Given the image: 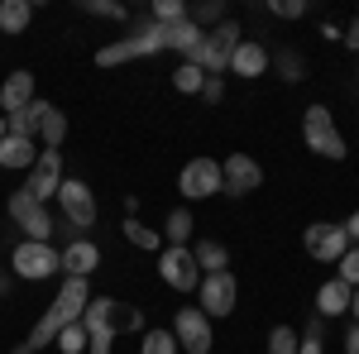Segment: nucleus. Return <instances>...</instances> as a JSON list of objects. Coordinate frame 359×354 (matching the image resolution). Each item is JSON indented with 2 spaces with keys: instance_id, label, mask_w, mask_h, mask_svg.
Wrapping results in <instances>:
<instances>
[{
  "instance_id": "nucleus-1",
  "label": "nucleus",
  "mask_w": 359,
  "mask_h": 354,
  "mask_svg": "<svg viewBox=\"0 0 359 354\" xmlns=\"http://www.w3.org/2000/svg\"><path fill=\"white\" fill-rule=\"evenodd\" d=\"M201 34H206V29H196L192 20H182V25H154V20H144L130 39L106 43V48L96 53V62H101V67H115V62H135V57H149V53H182V57H192L196 43H201Z\"/></svg>"
},
{
  "instance_id": "nucleus-2",
  "label": "nucleus",
  "mask_w": 359,
  "mask_h": 354,
  "mask_svg": "<svg viewBox=\"0 0 359 354\" xmlns=\"http://www.w3.org/2000/svg\"><path fill=\"white\" fill-rule=\"evenodd\" d=\"M86 301H91V282H86V278H62V287H57V297L48 301V311L39 316V326L29 330L10 354H39V350H48L67 326H77V321H82Z\"/></svg>"
},
{
  "instance_id": "nucleus-3",
  "label": "nucleus",
  "mask_w": 359,
  "mask_h": 354,
  "mask_svg": "<svg viewBox=\"0 0 359 354\" xmlns=\"http://www.w3.org/2000/svg\"><path fill=\"white\" fill-rule=\"evenodd\" d=\"M82 330L86 335H96V330H106V335H130V330H144V316H139V306H130V301L91 297L86 311H82Z\"/></svg>"
},
{
  "instance_id": "nucleus-4",
  "label": "nucleus",
  "mask_w": 359,
  "mask_h": 354,
  "mask_svg": "<svg viewBox=\"0 0 359 354\" xmlns=\"http://www.w3.org/2000/svg\"><path fill=\"white\" fill-rule=\"evenodd\" d=\"M235 48H240V25H235V20H221L211 34H201V43H196V53L187 57V62L201 67L206 77H221V72H230Z\"/></svg>"
},
{
  "instance_id": "nucleus-5",
  "label": "nucleus",
  "mask_w": 359,
  "mask_h": 354,
  "mask_svg": "<svg viewBox=\"0 0 359 354\" xmlns=\"http://www.w3.org/2000/svg\"><path fill=\"white\" fill-rule=\"evenodd\" d=\"M302 139H306V149L321 154V158H345V135L335 130V115L326 106H306Z\"/></svg>"
},
{
  "instance_id": "nucleus-6",
  "label": "nucleus",
  "mask_w": 359,
  "mask_h": 354,
  "mask_svg": "<svg viewBox=\"0 0 359 354\" xmlns=\"http://www.w3.org/2000/svg\"><path fill=\"white\" fill-rule=\"evenodd\" d=\"M10 264H15V273H20V278H29V282H48V278H57V273H62V259H57V249H53V245H39V240H25V245H15Z\"/></svg>"
},
{
  "instance_id": "nucleus-7",
  "label": "nucleus",
  "mask_w": 359,
  "mask_h": 354,
  "mask_svg": "<svg viewBox=\"0 0 359 354\" xmlns=\"http://www.w3.org/2000/svg\"><path fill=\"white\" fill-rule=\"evenodd\" d=\"M10 220H15V225L25 230L29 240H39V245H48V240L57 235V225H53V216L43 211V201H34L25 187L10 196Z\"/></svg>"
},
{
  "instance_id": "nucleus-8",
  "label": "nucleus",
  "mask_w": 359,
  "mask_h": 354,
  "mask_svg": "<svg viewBox=\"0 0 359 354\" xmlns=\"http://www.w3.org/2000/svg\"><path fill=\"white\" fill-rule=\"evenodd\" d=\"M172 340H177V350H187V354H211V350H216V340H211V321H206L201 306H182V311H177V321H172Z\"/></svg>"
},
{
  "instance_id": "nucleus-9",
  "label": "nucleus",
  "mask_w": 359,
  "mask_h": 354,
  "mask_svg": "<svg viewBox=\"0 0 359 354\" xmlns=\"http://www.w3.org/2000/svg\"><path fill=\"white\" fill-rule=\"evenodd\" d=\"M196 297H201V311H206V321L211 316H230L235 311V297H240V282H235V273H206L201 278V287H196Z\"/></svg>"
},
{
  "instance_id": "nucleus-10",
  "label": "nucleus",
  "mask_w": 359,
  "mask_h": 354,
  "mask_svg": "<svg viewBox=\"0 0 359 354\" xmlns=\"http://www.w3.org/2000/svg\"><path fill=\"white\" fill-rule=\"evenodd\" d=\"M158 273H163L168 287H177V292H192V287H201V268H196L192 259V245H172L158 254Z\"/></svg>"
},
{
  "instance_id": "nucleus-11",
  "label": "nucleus",
  "mask_w": 359,
  "mask_h": 354,
  "mask_svg": "<svg viewBox=\"0 0 359 354\" xmlns=\"http://www.w3.org/2000/svg\"><path fill=\"white\" fill-rule=\"evenodd\" d=\"M57 201H62L67 225H77V230H91V225H96V196H91V187H86L82 177H62Z\"/></svg>"
},
{
  "instance_id": "nucleus-12",
  "label": "nucleus",
  "mask_w": 359,
  "mask_h": 354,
  "mask_svg": "<svg viewBox=\"0 0 359 354\" xmlns=\"http://www.w3.org/2000/svg\"><path fill=\"white\" fill-rule=\"evenodd\" d=\"M177 187H182L187 201H206V196H216V191H221V163H216V158H192V163L182 168Z\"/></svg>"
},
{
  "instance_id": "nucleus-13",
  "label": "nucleus",
  "mask_w": 359,
  "mask_h": 354,
  "mask_svg": "<svg viewBox=\"0 0 359 354\" xmlns=\"http://www.w3.org/2000/svg\"><path fill=\"white\" fill-rule=\"evenodd\" d=\"M302 245L311 259H321V264H340V254L350 249V240H345V230L340 225H331V220H316V225H306Z\"/></svg>"
},
{
  "instance_id": "nucleus-14",
  "label": "nucleus",
  "mask_w": 359,
  "mask_h": 354,
  "mask_svg": "<svg viewBox=\"0 0 359 354\" xmlns=\"http://www.w3.org/2000/svg\"><path fill=\"white\" fill-rule=\"evenodd\" d=\"M259 182H264V168L249 154H230L221 163V191H230V196H249V191H259Z\"/></svg>"
},
{
  "instance_id": "nucleus-15",
  "label": "nucleus",
  "mask_w": 359,
  "mask_h": 354,
  "mask_svg": "<svg viewBox=\"0 0 359 354\" xmlns=\"http://www.w3.org/2000/svg\"><path fill=\"white\" fill-rule=\"evenodd\" d=\"M57 187H62V154H57V149H43L39 163L29 168L25 191L34 196V201H48V196H57Z\"/></svg>"
},
{
  "instance_id": "nucleus-16",
  "label": "nucleus",
  "mask_w": 359,
  "mask_h": 354,
  "mask_svg": "<svg viewBox=\"0 0 359 354\" xmlns=\"http://www.w3.org/2000/svg\"><path fill=\"white\" fill-rule=\"evenodd\" d=\"M57 259H62V273H67V278H91L96 264H101V249L91 245V240H72Z\"/></svg>"
},
{
  "instance_id": "nucleus-17",
  "label": "nucleus",
  "mask_w": 359,
  "mask_h": 354,
  "mask_svg": "<svg viewBox=\"0 0 359 354\" xmlns=\"http://www.w3.org/2000/svg\"><path fill=\"white\" fill-rule=\"evenodd\" d=\"M25 106H34V77L29 72H10L0 86V110L5 115H20Z\"/></svg>"
},
{
  "instance_id": "nucleus-18",
  "label": "nucleus",
  "mask_w": 359,
  "mask_h": 354,
  "mask_svg": "<svg viewBox=\"0 0 359 354\" xmlns=\"http://www.w3.org/2000/svg\"><path fill=\"white\" fill-rule=\"evenodd\" d=\"M264 67H269V48L240 39V48H235V57H230V72H235V77H264Z\"/></svg>"
},
{
  "instance_id": "nucleus-19",
  "label": "nucleus",
  "mask_w": 359,
  "mask_h": 354,
  "mask_svg": "<svg viewBox=\"0 0 359 354\" xmlns=\"http://www.w3.org/2000/svg\"><path fill=\"white\" fill-rule=\"evenodd\" d=\"M350 297H355V287H345L340 278H331V282L316 292V316H345V311H350Z\"/></svg>"
},
{
  "instance_id": "nucleus-20",
  "label": "nucleus",
  "mask_w": 359,
  "mask_h": 354,
  "mask_svg": "<svg viewBox=\"0 0 359 354\" xmlns=\"http://www.w3.org/2000/svg\"><path fill=\"white\" fill-rule=\"evenodd\" d=\"M34 163H39V144L34 139H15V135L0 139V168H34Z\"/></svg>"
},
{
  "instance_id": "nucleus-21",
  "label": "nucleus",
  "mask_w": 359,
  "mask_h": 354,
  "mask_svg": "<svg viewBox=\"0 0 359 354\" xmlns=\"http://www.w3.org/2000/svg\"><path fill=\"white\" fill-rule=\"evenodd\" d=\"M34 115H39V135H43V144H48V149H57V144H62V135H67L62 110H57L53 101H34Z\"/></svg>"
},
{
  "instance_id": "nucleus-22",
  "label": "nucleus",
  "mask_w": 359,
  "mask_h": 354,
  "mask_svg": "<svg viewBox=\"0 0 359 354\" xmlns=\"http://www.w3.org/2000/svg\"><path fill=\"white\" fill-rule=\"evenodd\" d=\"M192 259H196V268H201V278H206V273H225V268H230V254H225V245H216V240H196Z\"/></svg>"
},
{
  "instance_id": "nucleus-23",
  "label": "nucleus",
  "mask_w": 359,
  "mask_h": 354,
  "mask_svg": "<svg viewBox=\"0 0 359 354\" xmlns=\"http://www.w3.org/2000/svg\"><path fill=\"white\" fill-rule=\"evenodd\" d=\"M29 15H34L29 0H0V29H5V34H25Z\"/></svg>"
},
{
  "instance_id": "nucleus-24",
  "label": "nucleus",
  "mask_w": 359,
  "mask_h": 354,
  "mask_svg": "<svg viewBox=\"0 0 359 354\" xmlns=\"http://www.w3.org/2000/svg\"><path fill=\"white\" fill-rule=\"evenodd\" d=\"M120 230H125V240H130L135 249H149V254L163 245V235H158V230H149L139 216H125V225H120Z\"/></svg>"
},
{
  "instance_id": "nucleus-25",
  "label": "nucleus",
  "mask_w": 359,
  "mask_h": 354,
  "mask_svg": "<svg viewBox=\"0 0 359 354\" xmlns=\"http://www.w3.org/2000/svg\"><path fill=\"white\" fill-rule=\"evenodd\" d=\"M192 230H196V225H192V211H187V206H177V211L168 216V225H163V235L172 240V245H187Z\"/></svg>"
},
{
  "instance_id": "nucleus-26",
  "label": "nucleus",
  "mask_w": 359,
  "mask_h": 354,
  "mask_svg": "<svg viewBox=\"0 0 359 354\" xmlns=\"http://www.w3.org/2000/svg\"><path fill=\"white\" fill-rule=\"evenodd\" d=\"M172 86L182 91V96H201V86H206V72L192 67V62H182L177 72H172Z\"/></svg>"
},
{
  "instance_id": "nucleus-27",
  "label": "nucleus",
  "mask_w": 359,
  "mask_h": 354,
  "mask_svg": "<svg viewBox=\"0 0 359 354\" xmlns=\"http://www.w3.org/2000/svg\"><path fill=\"white\" fill-rule=\"evenodd\" d=\"M86 345H91V335L82 330V321H77V326H67L53 340V350H62V354H86Z\"/></svg>"
},
{
  "instance_id": "nucleus-28",
  "label": "nucleus",
  "mask_w": 359,
  "mask_h": 354,
  "mask_svg": "<svg viewBox=\"0 0 359 354\" xmlns=\"http://www.w3.org/2000/svg\"><path fill=\"white\" fill-rule=\"evenodd\" d=\"M154 25H182L187 20V5L182 0H154V15H149Z\"/></svg>"
},
{
  "instance_id": "nucleus-29",
  "label": "nucleus",
  "mask_w": 359,
  "mask_h": 354,
  "mask_svg": "<svg viewBox=\"0 0 359 354\" xmlns=\"http://www.w3.org/2000/svg\"><path fill=\"white\" fill-rule=\"evenodd\" d=\"M139 354H177L172 330H144V350H139Z\"/></svg>"
},
{
  "instance_id": "nucleus-30",
  "label": "nucleus",
  "mask_w": 359,
  "mask_h": 354,
  "mask_svg": "<svg viewBox=\"0 0 359 354\" xmlns=\"http://www.w3.org/2000/svg\"><path fill=\"white\" fill-rule=\"evenodd\" d=\"M269 354H297V330L292 326H273V335H269Z\"/></svg>"
},
{
  "instance_id": "nucleus-31",
  "label": "nucleus",
  "mask_w": 359,
  "mask_h": 354,
  "mask_svg": "<svg viewBox=\"0 0 359 354\" xmlns=\"http://www.w3.org/2000/svg\"><path fill=\"white\" fill-rule=\"evenodd\" d=\"M335 268H340V273H335V278H340L345 287H359V249H345Z\"/></svg>"
},
{
  "instance_id": "nucleus-32",
  "label": "nucleus",
  "mask_w": 359,
  "mask_h": 354,
  "mask_svg": "<svg viewBox=\"0 0 359 354\" xmlns=\"http://www.w3.org/2000/svg\"><path fill=\"white\" fill-rule=\"evenodd\" d=\"M221 15H225V5H221V0H206V5L187 10V20H192L196 29H201V25H221Z\"/></svg>"
},
{
  "instance_id": "nucleus-33",
  "label": "nucleus",
  "mask_w": 359,
  "mask_h": 354,
  "mask_svg": "<svg viewBox=\"0 0 359 354\" xmlns=\"http://www.w3.org/2000/svg\"><path fill=\"white\" fill-rule=\"evenodd\" d=\"M297 354H321V316H311L306 335H297Z\"/></svg>"
},
{
  "instance_id": "nucleus-34",
  "label": "nucleus",
  "mask_w": 359,
  "mask_h": 354,
  "mask_svg": "<svg viewBox=\"0 0 359 354\" xmlns=\"http://www.w3.org/2000/svg\"><path fill=\"white\" fill-rule=\"evenodd\" d=\"M86 15H101V20H130V10L125 5H111V0H82Z\"/></svg>"
},
{
  "instance_id": "nucleus-35",
  "label": "nucleus",
  "mask_w": 359,
  "mask_h": 354,
  "mask_svg": "<svg viewBox=\"0 0 359 354\" xmlns=\"http://www.w3.org/2000/svg\"><path fill=\"white\" fill-rule=\"evenodd\" d=\"M278 72H283V82H302V57L292 53V48L278 53Z\"/></svg>"
},
{
  "instance_id": "nucleus-36",
  "label": "nucleus",
  "mask_w": 359,
  "mask_h": 354,
  "mask_svg": "<svg viewBox=\"0 0 359 354\" xmlns=\"http://www.w3.org/2000/svg\"><path fill=\"white\" fill-rule=\"evenodd\" d=\"M269 15H278V20H302L306 5L302 0H269Z\"/></svg>"
},
{
  "instance_id": "nucleus-37",
  "label": "nucleus",
  "mask_w": 359,
  "mask_h": 354,
  "mask_svg": "<svg viewBox=\"0 0 359 354\" xmlns=\"http://www.w3.org/2000/svg\"><path fill=\"white\" fill-rule=\"evenodd\" d=\"M201 96H206V101H221V96H225V82H221V77H206Z\"/></svg>"
},
{
  "instance_id": "nucleus-38",
  "label": "nucleus",
  "mask_w": 359,
  "mask_h": 354,
  "mask_svg": "<svg viewBox=\"0 0 359 354\" xmlns=\"http://www.w3.org/2000/svg\"><path fill=\"white\" fill-rule=\"evenodd\" d=\"M345 354H359V321L345 330Z\"/></svg>"
},
{
  "instance_id": "nucleus-39",
  "label": "nucleus",
  "mask_w": 359,
  "mask_h": 354,
  "mask_svg": "<svg viewBox=\"0 0 359 354\" xmlns=\"http://www.w3.org/2000/svg\"><path fill=\"white\" fill-rule=\"evenodd\" d=\"M340 230H345V240H359V211H355V216H350V220H345Z\"/></svg>"
},
{
  "instance_id": "nucleus-40",
  "label": "nucleus",
  "mask_w": 359,
  "mask_h": 354,
  "mask_svg": "<svg viewBox=\"0 0 359 354\" xmlns=\"http://www.w3.org/2000/svg\"><path fill=\"white\" fill-rule=\"evenodd\" d=\"M345 43H350V48H359V20L350 25V39H345Z\"/></svg>"
},
{
  "instance_id": "nucleus-41",
  "label": "nucleus",
  "mask_w": 359,
  "mask_h": 354,
  "mask_svg": "<svg viewBox=\"0 0 359 354\" xmlns=\"http://www.w3.org/2000/svg\"><path fill=\"white\" fill-rule=\"evenodd\" d=\"M350 311H355V321H359V287H355V297H350Z\"/></svg>"
},
{
  "instance_id": "nucleus-42",
  "label": "nucleus",
  "mask_w": 359,
  "mask_h": 354,
  "mask_svg": "<svg viewBox=\"0 0 359 354\" xmlns=\"http://www.w3.org/2000/svg\"><path fill=\"white\" fill-rule=\"evenodd\" d=\"M0 292H10V278H5V273H0Z\"/></svg>"
},
{
  "instance_id": "nucleus-43",
  "label": "nucleus",
  "mask_w": 359,
  "mask_h": 354,
  "mask_svg": "<svg viewBox=\"0 0 359 354\" xmlns=\"http://www.w3.org/2000/svg\"><path fill=\"white\" fill-rule=\"evenodd\" d=\"M5 135H10V125H5V115H0V139H5Z\"/></svg>"
}]
</instances>
